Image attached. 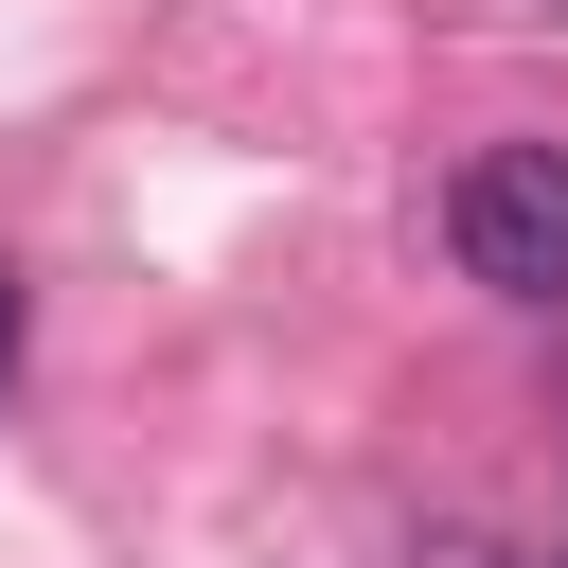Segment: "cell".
Here are the masks:
<instances>
[{"instance_id":"6da1fadb","label":"cell","mask_w":568,"mask_h":568,"mask_svg":"<svg viewBox=\"0 0 568 568\" xmlns=\"http://www.w3.org/2000/svg\"><path fill=\"white\" fill-rule=\"evenodd\" d=\"M444 248L497 302H568V142H479L444 178Z\"/></svg>"},{"instance_id":"7a4b0ae2","label":"cell","mask_w":568,"mask_h":568,"mask_svg":"<svg viewBox=\"0 0 568 568\" xmlns=\"http://www.w3.org/2000/svg\"><path fill=\"white\" fill-rule=\"evenodd\" d=\"M408 568H515V550H479V532H444V550H408Z\"/></svg>"},{"instance_id":"3957f363","label":"cell","mask_w":568,"mask_h":568,"mask_svg":"<svg viewBox=\"0 0 568 568\" xmlns=\"http://www.w3.org/2000/svg\"><path fill=\"white\" fill-rule=\"evenodd\" d=\"M18 337H36V320H18V284H0V373H18Z\"/></svg>"},{"instance_id":"277c9868","label":"cell","mask_w":568,"mask_h":568,"mask_svg":"<svg viewBox=\"0 0 568 568\" xmlns=\"http://www.w3.org/2000/svg\"><path fill=\"white\" fill-rule=\"evenodd\" d=\"M550 568H568V550H550Z\"/></svg>"}]
</instances>
